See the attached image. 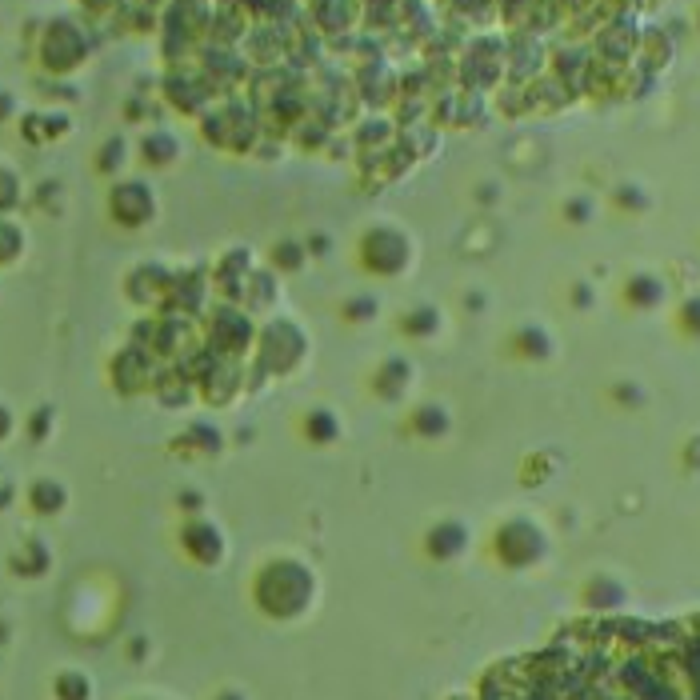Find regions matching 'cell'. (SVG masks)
I'll return each mask as SVG.
<instances>
[{
    "mask_svg": "<svg viewBox=\"0 0 700 700\" xmlns=\"http://www.w3.org/2000/svg\"><path fill=\"white\" fill-rule=\"evenodd\" d=\"M480 700H700V616L576 624L496 668Z\"/></svg>",
    "mask_w": 700,
    "mask_h": 700,
    "instance_id": "6da1fadb",
    "label": "cell"
},
{
    "mask_svg": "<svg viewBox=\"0 0 700 700\" xmlns=\"http://www.w3.org/2000/svg\"><path fill=\"white\" fill-rule=\"evenodd\" d=\"M112 204H116V212H120V216H128V212H132L136 220L152 212V196H148V188H144V184H120V188H116V196H112Z\"/></svg>",
    "mask_w": 700,
    "mask_h": 700,
    "instance_id": "7a4b0ae2",
    "label": "cell"
},
{
    "mask_svg": "<svg viewBox=\"0 0 700 700\" xmlns=\"http://www.w3.org/2000/svg\"><path fill=\"white\" fill-rule=\"evenodd\" d=\"M144 156H148L152 164H168V160L176 156V140H172L168 132H152V136L144 140Z\"/></svg>",
    "mask_w": 700,
    "mask_h": 700,
    "instance_id": "3957f363",
    "label": "cell"
}]
</instances>
